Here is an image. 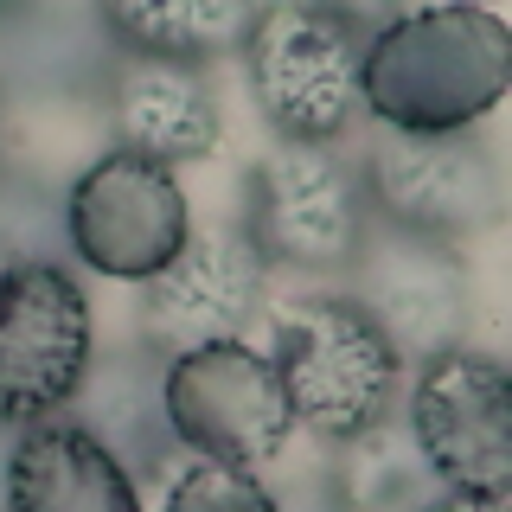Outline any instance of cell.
<instances>
[{"label": "cell", "mask_w": 512, "mask_h": 512, "mask_svg": "<svg viewBox=\"0 0 512 512\" xmlns=\"http://www.w3.org/2000/svg\"><path fill=\"white\" fill-rule=\"evenodd\" d=\"M96 359L90 295L52 256L0 269V429H32L71 410Z\"/></svg>", "instance_id": "277c9868"}, {"label": "cell", "mask_w": 512, "mask_h": 512, "mask_svg": "<svg viewBox=\"0 0 512 512\" xmlns=\"http://www.w3.org/2000/svg\"><path fill=\"white\" fill-rule=\"evenodd\" d=\"M160 410H167L173 448H186L199 461L244 468V474L269 468L288 448V436H295L276 365L250 340L173 352L167 372H160Z\"/></svg>", "instance_id": "5b68a950"}, {"label": "cell", "mask_w": 512, "mask_h": 512, "mask_svg": "<svg viewBox=\"0 0 512 512\" xmlns=\"http://www.w3.org/2000/svg\"><path fill=\"white\" fill-rule=\"evenodd\" d=\"M269 365L295 429H314L320 442H352L372 423H391V404L404 391V359L352 308V295H333V288L295 295L276 314Z\"/></svg>", "instance_id": "7a4b0ae2"}, {"label": "cell", "mask_w": 512, "mask_h": 512, "mask_svg": "<svg viewBox=\"0 0 512 512\" xmlns=\"http://www.w3.org/2000/svg\"><path fill=\"white\" fill-rule=\"evenodd\" d=\"M109 128H116V148L148 154L160 167L205 160L218 148V128H224L212 64H173V58L122 52V64L109 71Z\"/></svg>", "instance_id": "7c38bea8"}, {"label": "cell", "mask_w": 512, "mask_h": 512, "mask_svg": "<svg viewBox=\"0 0 512 512\" xmlns=\"http://www.w3.org/2000/svg\"><path fill=\"white\" fill-rule=\"evenodd\" d=\"M0 487H7V512H148L141 480L71 416L20 429Z\"/></svg>", "instance_id": "4fadbf2b"}, {"label": "cell", "mask_w": 512, "mask_h": 512, "mask_svg": "<svg viewBox=\"0 0 512 512\" xmlns=\"http://www.w3.org/2000/svg\"><path fill=\"white\" fill-rule=\"evenodd\" d=\"M359 20L333 7H263L244 32V77L263 109V122L295 148H333V135L359 109V58H365Z\"/></svg>", "instance_id": "3957f363"}, {"label": "cell", "mask_w": 512, "mask_h": 512, "mask_svg": "<svg viewBox=\"0 0 512 512\" xmlns=\"http://www.w3.org/2000/svg\"><path fill=\"white\" fill-rule=\"evenodd\" d=\"M77 429H90L109 455L122 461L135 480H154L173 455L167 436V410H160V378L148 372V359L135 352H109V359H90L84 384H77Z\"/></svg>", "instance_id": "5bb4252c"}, {"label": "cell", "mask_w": 512, "mask_h": 512, "mask_svg": "<svg viewBox=\"0 0 512 512\" xmlns=\"http://www.w3.org/2000/svg\"><path fill=\"white\" fill-rule=\"evenodd\" d=\"M263 295H269V263L237 224H218V231H192L186 250L160 276L141 282L135 320H141V340L173 359V352H192V346L244 340Z\"/></svg>", "instance_id": "8fae6325"}, {"label": "cell", "mask_w": 512, "mask_h": 512, "mask_svg": "<svg viewBox=\"0 0 512 512\" xmlns=\"http://www.w3.org/2000/svg\"><path fill=\"white\" fill-rule=\"evenodd\" d=\"M512 84V26L487 7H416L359 58V103L384 135H468Z\"/></svg>", "instance_id": "6da1fadb"}, {"label": "cell", "mask_w": 512, "mask_h": 512, "mask_svg": "<svg viewBox=\"0 0 512 512\" xmlns=\"http://www.w3.org/2000/svg\"><path fill=\"white\" fill-rule=\"evenodd\" d=\"M160 512H276V493L244 468H224V461H192L167 480V500Z\"/></svg>", "instance_id": "e0dca14e"}, {"label": "cell", "mask_w": 512, "mask_h": 512, "mask_svg": "<svg viewBox=\"0 0 512 512\" xmlns=\"http://www.w3.org/2000/svg\"><path fill=\"white\" fill-rule=\"evenodd\" d=\"M352 308L384 333L397 359H436L461 346L468 333V276H461L455 250L429 244V237L391 231V224H365L359 256H352Z\"/></svg>", "instance_id": "30bf717a"}, {"label": "cell", "mask_w": 512, "mask_h": 512, "mask_svg": "<svg viewBox=\"0 0 512 512\" xmlns=\"http://www.w3.org/2000/svg\"><path fill=\"white\" fill-rule=\"evenodd\" d=\"M410 442L442 493H512V384L493 352L448 346L410 384Z\"/></svg>", "instance_id": "ba28073f"}, {"label": "cell", "mask_w": 512, "mask_h": 512, "mask_svg": "<svg viewBox=\"0 0 512 512\" xmlns=\"http://www.w3.org/2000/svg\"><path fill=\"white\" fill-rule=\"evenodd\" d=\"M340 461H333V500L340 512H397L416 500V480H423V461H416V442L397 423H372L365 436L333 442Z\"/></svg>", "instance_id": "2e32d148"}, {"label": "cell", "mask_w": 512, "mask_h": 512, "mask_svg": "<svg viewBox=\"0 0 512 512\" xmlns=\"http://www.w3.org/2000/svg\"><path fill=\"white\" fill-rule=\"evenodd\" d=\"M103 26L135 58L212 64L218 52L244 45L250 7H237V0H122V7H103Z\"/></svg>", "instance_id": "9a60e30c"}, {"label": "cell", "mask_w": 512, "mask_h": 512, "mask_svg": "<svg viewBox=\"0 0 512 512\" xmlns=\"http://www.w3.org/2000/svg\"><path fill=\"white\" fill-rule=\"evenodd\" d=\"M372 224L359 167L333 148H295L282 141L250 167V205L237 231L256 244V256L301 276H333L359 256V237Z\"/></svg>", "instance_id": "8992f818"}, {"label": "cell", "mask_w": 512, "mask_h": 512, "mask_svg": "<svg viewBox=\"0 0 512 512\" xmlns=\"http://www.w3.org/2000/svg\"><path fill=\"white\" fill-rule=\"evenodd\" d=\"M416 512H512V493H436Z\"/></svg>", "instance_id": "ac0fdd59"}, {"label": "cell", "mask_w": 512, "mask_h": 512, "mask_svg": "<svg viewBox=\"0 0 512 512\" xmlns=\"http://www.w3.org/2000/svg\"><path fill=\"white\" fill-rule=\"evenodd\" d=\"M359 186L378 224L448 250L500 218V173L468 135H384Z\"/></svg>", "instance_id": "9c48e42d"}, {"label": "cell", "mask_w": 512, "mask_h": 512, "mask_svg": "<svg viewBox=\"0 0 512 512\" xmlns=\"http://www.w3.org/2000/svg\"><path fill=\"white\" fill-rule=\"evenodd\" d=\"M64 237L96 276L116 282L160 276L192 237L180 173L128 148L96 154L64 192Z\"/></svg>", "instance_id": "52a82bcc"}]
</instances>
